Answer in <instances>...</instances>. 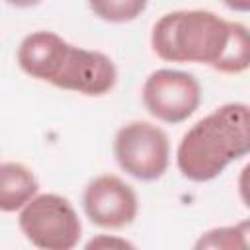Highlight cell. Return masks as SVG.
I'll return each instance as SVG.
<instances>
[{
    "instance_id": "6da1fadb",
    "label": "cell",
    "mask_w": 250,
    "mask_h": 250,
    "mask_svg": "<svg viewBox=\"0 0 250 250\" xmlns=\"http://www.w3.org/2000/svg\"><path fill=\"white\" fill-rule=\"evenodd\" d=\"M150 45L162 61L201 62L225 74L244 72L250 64L246 27L209 10L164 14L152 27Z\"/></svg>"
},
{
    "instance_id": "7a4b0ae2",
    "label": "cell",
    "mask_w": 250,
    "mask_h": 250,
    "mask_svg": "<svg viewBox=\"0 0 250 250\" xmlns=\"http://www.w3.org/2000/svg\"><path fill=\"white\" fill-rule=\"evenodd\" d=\"M18 64L31 78L84 96H104L117 82V68L107 55L70 45L53 31L25 35Z\"/></svg>"
},
{
    "instance_id": "3957f363",
    "label": "cell",
    "mask_w": 250,
    "mask_h": 250,
    "mask_svg": "<svg viewBox=\"0 0 250 250\" xmlns=\"http://www.w3.org/2000/svg\"><path fill=\"white\" fill-rule=\"evenodd\" d=\"M248 150L250 109L234 102L217 107L186 131L176 150V164L184 178L209 182Z\"/></svg>"
},
{
    "instance_id": "277c9868",
    "label": "cell",
    "mask_w": 250,
    "mask_h": 250,
    "mask_svg": "<svg viewBox=\"0 0 250 250\" xmlns=\"http://www.w3.org/2000/svg\"><path fill=\"white\" fill-rule=\"evenodd\" d=\"M20 229L43 250H70L78 244L82 223L72 203L57 193L33 195L20 209Z\"/></svg>"
},
{
    "instance_id": "5b68a950",
    "label": "cell",
    "mask_w": 250,
    "mask_h": 250,
    "mask_svg": "<svg viewBox=\"0 0 250 250\" xmlns=\"http://www.w3.org/2000/svg\"><path fill=\"white\" fill-rule=\"evenodd\" d=\"M113 154L123 172L141 182H152L168 168L170 141L160 127L148 121H131L115 133Z\"/></svg>"
},
{
    "instance_id": "8992f818",
    "label": "cell",
    "mask_w": 250,
    "mask_h": 250,
    "mask_svg": "<svg viewBox=\"0 0 250 250\" xmlns=\"http://www.w3.org/2000/svg\"><path fill=\"white\" fill-rule=\"evenodd\" d=\"M201 102V86L193 74L160 68L148 74L143 86L146 111L164 123H182L193 115Z\"/></svg>"
},
{
    "instance_id": "52a82bcc",
    "label": "cell",
    "mask_w": 250,
    "mask_h": 250,
    "mask_svg": "<svg viewBox=\"0 0 250 250\" xmlns=\"http://www.w3.org/2000/svg\"><path fill=\"white\" fill-rule=\"evenodd\" d=\"M82 203L88 219L102 229H123L139 211L135 189L111 174L94 178L84 189Z\"/></svg>"
},
{
    "instance_id": "ba28073f",
    "label": "cell",
    "mask_w": 250,
    "mask_h": 250,
    "mask_svg": "<svg viewBox=\"0 0 250 250\" xmlns=\"http://www.w3.org/2000/svg\"><path fill=\"white\" fill-rule=\"evenodd\" d=\"M39 184L35 174L20 162H0V211H20L33 195Z\"/></svg>"
},
{
    "instance_id": "9c48e42d",
    "label": "cell",
    "mask_w": 250,
    "mask_h": 250,
    "mask_svg": "<svg viewBox=\"0 0 250 250\" xmlns=\"http://www.w3.org/2000/svg\"><path fill=\"white\" fill-rule=\"evenodd\" d=\"M88 4L100 20L109 23H127L146 10L148 0H88Z\"/></svg>"
},
{
    "instance_id": "30bf717a",
    "label": "cell",
    "mask_w": 250,
    "mask_h": 250,
    "mask_svg": "<svg viewBox=\"0 0 250 250\" xmlns=\"http://www.w3.org/2000/svg\"><path fill=\"white\" fill-rule=\"evenodd\" d=\"M248 234V223H240L234 227H221L205 232L197 240V248H244Z\"/></svg>"
},
{
    "instance_id": "8fae6325",
    "label": "cell",
    "mask_w": 250,
    "mask_h": 250,
    "mask_svg": "<svg viewBox=\"0 0 250 250\" xmlns=\"http://www.w3.org/2000/svg\"><path fill=\"white\" fill-rule=\"evenodd\" d=\"M223 4L234 12H248L250 10V0H223Z\"/></svg>"
},
{
    "instance_id": "7c38bea8",
    "label": "cell",
    "mask_w": 250,
    "mask_h": 250,
    "mask_svg": "<svg viewBox=\"0 0 250 250\" xmlns=\"http://www.w3.org/2000/svg\"><path fill=\"white\" fill-rule=\"evenodd\" d=\"M100 244H109V246H131L129 242H125V240H107V238H96V240H90L88 242V248H94V246H100Z\"/></svg>"
},
{
    "instance_id": "4fadbf2b",
    "label": "cell",
    "mask_w": 250,
    "mask_h": 250,
    "mask_svg": "<svg viewBox=\"0 0 250 250\" xmlns=\"http://www.w3.org/2000/svg\"><path fill=\"white\" fill-rule=\"evenodd\" d=\"M6 2L16 8H31V6H37L41 0H6Z\"/></svg>"
}]
</instances>
